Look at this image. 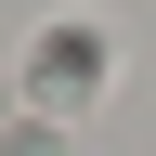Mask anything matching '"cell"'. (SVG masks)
Wrapping results in <instances>:
<instances>
[{
    "instance_id": "1",
    "label": "cell",
    "mask_w": 156,
    "mask_h": 156,
    "mask_svg": "<svg viewBox=\"0 0 156 156\" xmlns=\"http://www.w3.org/2000/svg\"><path fill=\"white\" fill-rule=\"evenodd\" d=\"M39 104H78V91H91V39H39Z\"/></svg>"
}]
</instances>
